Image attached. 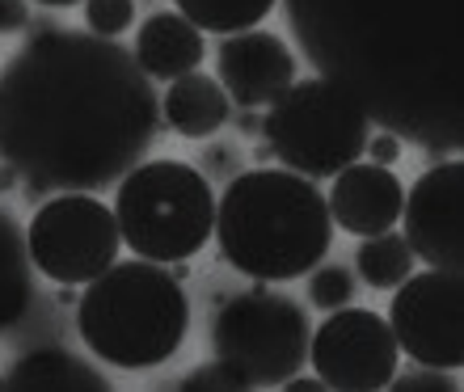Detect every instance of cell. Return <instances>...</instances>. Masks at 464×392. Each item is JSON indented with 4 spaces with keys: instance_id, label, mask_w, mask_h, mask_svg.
<instances>
[{
    "instance_id": "14",
    "label": "cell",
    "mask_w": 464,
    "mask_h": 392,
    "mask_svg": "<svg viewBox=\"0 0 464 392\" xmlns=\"http://www.w3.org/2000/svg\"><path fill=\"white\" fill-rule=\"evenodd\" d=\"M131 55L148 81H173V76L195 72L208 55V43H203V30L186 22L182 13H152L135 34Z\"/></svg>"
},
{
    "instance_id": "18",
    "label": "cell",
    "mask_w": 464,
    "mask_h": 392,
    "mask_svg": "<svg viewBox=\"0 0 464 392\" xmlns=\"http://www.w3.org/2000/svg\"><path fill=\"white\" fill-rule=\"evenodd\" d=\"M414 249H410V241L405 236H397L389 228V233H376L367 236L363 245H359V253H354V270H359V279L367 282V287H376V292H392L397 282H405L410 274H414Z\"/></svg>"
},
{
    "instance_id": "1",
    "label": "cell",
    "mask_w": 464,
    "mask_h": 392,
    "mask_svg": "<svg viewBox=\"0 0 464 392\" xmlns=\"http://www.w3.org/2000/svg\"><path fill=\"white\" fill-rule=\"evenodd\" d=\"M160 127V98L127 47L47 30L0 68V165L30 195L106 190Z\"/></svg>"
},
{
    "instance_id": "6",
    "label": "cell",
    "mask_w": 464,
    "mask_h": 392,
    "mask_svg": "<svg viewBox=\"0 0 464 392\" xmlns=\"http://www.w3.org/2000/svg\"><path fill=\"white\" fill-rule=\"evenodd\" d=\"M262 135L287 169L304 177H334L363 157L372 119L338 81L313 76V81H295L283 98L270 101Z\"/></svg>"
},
{
    "instance_id": "9",
    "label": "cell",
    "mask_w": 464,
    "mask_h": 392,
    "mask_svg": "<svg viewBox=\"0 0 464 392\" xmlns=\"http://www.w3.org/2000/svg\"><path fill=\"white\" fill-rule=\"evenodd\" d=\"M389 330L405 355L422 368H464V282L456 270L410 274L392 287Z\"/></svg>"
},
{
    "instance_id": "27",
    "label": "cell",
    "mask_w": 464,
    "mask_h": 392,
    "mask_svg": "<svg viewBox=\"0 0 464 392\" xmlns=\"http://www.w3.org/2000/svg\"><path fill=\"white\" fill-rule=\"evenodd\" d=\"M208 157H211V165H216L211 173H232V169H228V165H232V152H228V148H211Z\"/></svg>"
},
{
    "instance_id": "13",
    "label": "cell",
    "mask_w": 464,
    "mask_h": 392,
    "mask_svg": "<svg viewBox=\"0 0 464 392\" xmlns=\"http://www.w3.org/2000/svg\"><path fill=\"white\" fill-rule=\"evenodd\" d=\"M401 198L405 186L389 165H372V160H351L346 169L334 173L330 186V220L343 224L354 236H376L389 233L401 220Z\"/></svg>"
},
{
    "instance_id": "23",
    "label": "cell",
    "mask_w": 464,
    "mask_h": 392,
    "mask_svg": "<svg viewBox=\"0 0 464 392\" xmlns=\"http://www.w3.org/2000/svg\"><path fill=\"white\" fill-rule=\"evenodd\" d=\"M389 388H397V392H418V388L456 392V388H460V380H456V376H448L443 368H427V371H418V376H392Z\"/></svg>"
},
{
    "instance_id": "22",
    "label": "cell",
    "mask_w": 464,
    "mask_h": 392,
    "mask_svg": "<svg viewBox=\"0 0 464 392\" xmlns=\"http://www.w3.org/2000/svg\"><path fill=\"white\" fill-rule=\"evenodd\" d=\"M178 388L182 392H245V384L224 368L220 359H211V363H203V368L190 371L186 380H178Z\"/></svg>"
},
{
    "instance_id": "29",
    "label": "cell",
    "mask_w": 464,
    "mask_h": 392,
    "mask_svg": "<svg viewBox=\"0 0 464 392\" xmlns=\"http://www.w3.org/2000/svg\"><path fill=\"white\" fill-rule=\"evenodd\" d=\"M38 5H51V9H68V5H76V0H38Z\"/></svg>"
},
{
    "instance_id": "21",
    "label": "cell",
    "mask_w": 464,
    "mask_h": 392,
    "mask_svg": "<svg viewBox=\"0 0 464 392\" xmlns=\"http://www.w3.org/2000/svg\"><path fill=\"white\" fill-rule=\"evenodd\" d=\"M85 22L93 34L114 38L131 30L135 22V0H85Z\"/></svg>"
},
{
    "instance_id": "15",
    "label": "cell",
    "mask_w": 464,
    "mask_h": 392,
    "mask_svg": "<svg viewBox=\"0 0 464 392\" xmlns=\"http://www.w3.org/2000/svg\"><path fill=\"white\" fill-rule=\"evenodd\" d=\"M0 392H111V380L93 363L68 350H30L0 376Z\"/></svg>"
},
{
    "instance_id": "16",
    "label": "cell",
    "mask_w": 464,
    "mask_h": 392,
    "mask_svg": "<svg viewBox=\"0 0 464 392\" xmlns=\"http://www.w3.org/2000/svg\"><path fill=\"white\" fill-rule=\"evenodd\" d=\"M165 123L186 139H208L228 123V93L220 89V81L208 72H186L173 76L165 98H160Z\"/></svg>"
},
{
    "instance_id": "3",
    "label": "cell",
    "mask_w": 464,
    "mask_h": 392,
    "mask_svg": "<svg viewBox=\"0 0 464 392\" xmlns=\"http://www.w3.org/2000/svg\"><path fill=\"white\" fill-rule=\"evenodd\" d=\"M211 236L232 270L257 282H287L330 253L334 220L313 177L254 169L232 177L224 198H216Z\"/></svg>"
},
{
    "instance_id": "8",
    "label": "cell",
    "mask_w": 464,
    "mask_h": 392,
    "mask_svg": "<svg viewBox=\"0 0 464 392\" xmlns=\"http://www.w3.org/2000/svg\"><path fill=\"white\" fill-rule=\"evenodd\" d=\"M122 236L114 224V207L89 190H63L34 211L25 228V253L38 274L60 287H81L98 279L106 266L119 262Z\"/></svg>"
},
{
    "instance_id": "7",
    "label": "cell",
    "mask_w": 464,
    "mask_h": 392,
    "mask_svg": "<svg viewBox=\"0 0 464 392\" xmlns=\"http://www.w3.org/2000/svg\"><path fill=\"white\" fill-rule=\"evenodd\" d=\"M304 308L275 292L232 295L211 325V355L245 384V388H279L308 359Z\"/></svg>"
},
{
    "instance_id": "17",
    "label": "cell",
    "mask_w": 464,
    "mask_h": 392,
    "mask_svg": "<svg viewBox=\"0 0 464 392\" xmlns=\"http://www.w3.org/2000/svg\"><path fill=\"white\" fill-rule=\"evenodd\" d=\"M30 300H34V270L25 253V228L0 207V333L30 312Z\"/></svg>"
},
{
    "instance_id": "26",
    "label": "cell",
    "mask_w": 464,
    "mask_h": 392,
    "mask_svg": "<svg viewBox=\"0 0 464 392\" xmlns=\"http://www.w3.org/2000/svg\"><path fill=\"white\" fill-rule=\"evenodd\" d=\"M279 388H287V392H321L325 388V380H321V376H292V380H283Z\"/></svg>"
},
{
    "instance_id": "24",
    "label": "cell",
    "mask_w": 464,
    "mask_h": 392,
    "mask_svg": "<svg viewBox=\"0 0 464 392\" xmlns=\"http://www.w3.org/2000/svg\"><path fill=\"white\" fill-rule=\"evenodd\" d=\"M367 157H372V165H397L401 160V135L397 131H380V135H367Z\"/></svg>"
},
{
    "instance_id": "28",
    "label": "cell",
    "mask_w": 464,
    "mask_h": 392,
    "mask_svg": "<svg viewBox=\"0 0 464 392\" xmlns=\"http://www.w3.org/2000/svg\"><path fill=\"white\" fill-rule=\"evenodd\" d=\"M17 182H22V177H17V169H9V165H0V190H13Z\"/></svg>"
},
{
    "instance_id": "20",
    "label": "cell",
    "mask_w": 464,
    "mask_h": 392,
    "mask_svg": "<svg viewBox=\"0 0 464 392\" xmlns=\"http://www.w3.org/2000/svg\"><path fill=\"white\" fill-rule=\"evenodd\" d=\"M354 300V274L346 266H313L308 274V304L321 308V312H334Z\"/></svg>"
},
{
    "instance_id": "2",
    "label": "cell",
    "mask_w": 464,
    "mask_h": 392,
    "mask_svg": "<svg viewBox=\"0 0 464 392\" xmlns=\"http://www.w3.org/2000/svg\"><path fill=\"white\" fill-rule=\"evenodd\" d=\"M456 0H292L300 43L325 81L430 148H460L448 43Z\"/></svg>"
},
{
    "instance_id": "10",
    "label": "cell",
    "mask_w": 464,
    "mask_h": 392,
    "mask_svg": "<svg viewBox=\"0 0 464 392\" xmlns=\"http://www.w3.org/2000/svg\"><path fill=\"white\" fill-rule=\"evenodd\" d=\"M308 359L325 388L334 392H376L397 376L401 346L389 320L367 308H334L308 338Z\"/></svg>"
},
{
    "instance_id": "5",
    "label": "cell",
    "mask_w": 464,
    "mask_h": 392,
    "mask_svg": "<svg viewBox=\"0 0 464 392\" xmlns=\"http://www.w3.org/2000/svg\"><path fill=\"white\" fill-rule=\"evenodd\" d=\"M114 224L135 258L173 262L195 258L216 228L211 182L186 160H140L119 177Z\"/></svg>"
},
{
    "instance_id": "12",
    "label": "cell",
    "mask_w": 464,
    "mask_h": 392,
    "mask_svg": "<svg viewBox=\"0 0 464 392\" xmlns=\"http://www.w3.org/2000/svg\"><path fill=\"white\" fill-rule=\"evenodd\" d=\"M220 89L241 110H266L275 98H283L295 85V55L279 34L270 30H241L220 43L216 55Z\"/></svg>"
},
{
    "instance_id": "4",
    "label": "cell",
    "mask_w": 464,
    "mask_h": 392,
    "mask_svg": "<svg viewBox=\"0 0 464 392\" xmlns=\"http://www.w3.org/2000/svg\"><path fill=\"white\" fill-rule=\"evenodd\" d=\"M81 342L111 368L148 371L169 363L190 330V300L182 279L160 262H114L85 282L76 300Z\"/></svg>"
},
{
    "instance_id": "19",
    "label": "cell",
    "mask_w": 464,
    "mask_h": 392,
    "mask_svg": "<svg viewBox=\"0 0 464 392\" xmlns=\"http://www.w3.org/2000/svg\"><path fill=\"white\" fill-rule=\"evenodd\" d=\"M275 5L279 0H178V13L211 34H241V30H254L262 17H270Z\"/></svg>"
},
{
    "instance_id": "25",
    "label": "cell",
    "mask_w": 464,
    "mask_h": 392,
    "mask_svg": "<svg viewBox=\"0 0 464 392\" xmlns=\"http://www.w3.org/2000/svg\"><path fill=\"white\" fill-rule=\"evenodd\" d=\"M25 25H30L25 0H0V34H13V30H25Z\"/></svg>"
},
{
    "instance_id": "11",
    "label": "cell",
    "mask_w": 464,
    "mask_h": 392,
    "mask_svg": "<svg viewBox=\"0 0 464 392\" xmlns=\"http://www.w3.org/2000/svg\"><path fill=\"white\" fill-rule=\"evenodd\" d=\"M405 241L430 270H464V165L440 160L401 198Z\"/></svg>"
}]
</instances>
